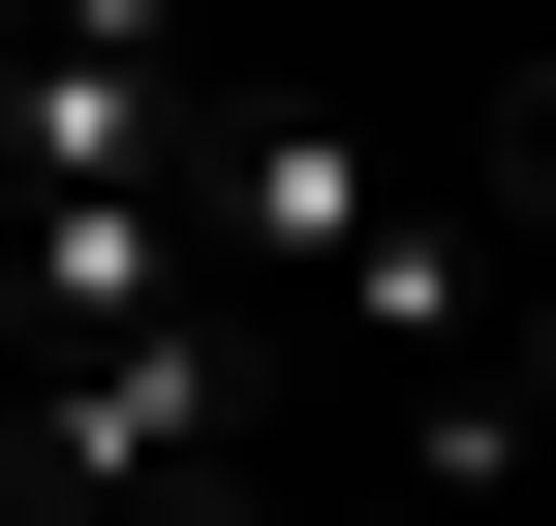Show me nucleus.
Returning <instances> with one entry per match:
<instances>
[{
    "mask_svg": "<svg viewBox=\"0 0 556 526\" xmlns=\"http://www.w3.org/2000/svg\"><path fill=\"white\" fill-rule=\"evenodd\" d=\"M217 465H248V279L217 310H124V341H31V526L217 496Z\"/></svg>",
    "mask_w": 556,
    "mask_h": 526,
    "instance_id": "obj_1",
    "label": "nucleus"
},
{
    "mask_svg": "<svg viewBox=\"0 0 556 526\" xmlns=\"http://www.w3.org/2000/svg\"><path fill=\"white\" fill-rule=\"evenodd\" d=\"M124 526H278V465H217V496H124Z\"/></svg>",
    "mask_w": 556,
    "mask_h": 526,
    "instance_id": "obj_2",
    "label": "nucleus"
}]
</instances>
